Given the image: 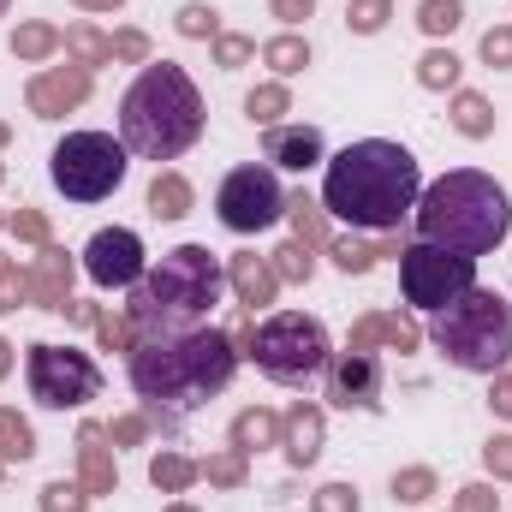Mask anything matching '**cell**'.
Returning <instances> with one entry per match:
<instances>
[{
	"mask_svg": "<svg viewBox=\"0 0 512 512\" xmlns=\"http://www.w3.org/2000/svg\"><path fill=\"white\" fill-rule=\"evenodd\" d=\"M512 233V197L477 167L441 173L423 197H417V239L423 245H447L465 256L501 251Z\"/></svg>",
	"mask_w": 512,
	"mask_h": 512,
	"instance_id": "277c9868",
	"label": "cell"
},
{
	"mask_svg": "<svg viewBox=\"0 0 512 512\" xmlns=\"http://www.w3.org/2000/svg\"><path fill=\"white\" fill-rule=\"evenodd\" d=\"M429 340L447 352L453 370H471V376H501L512 358V304L489 286H471L459 304L435 310L429 322Z\"/></svg>",
	"mask_w": 512,
	"mask_h": 512,
	"instance_id": "8992f818",
	"label": "cell"
},
{
	"mask_svg": "<svg viewBox=\"0 0 512 512\" xmlns=\"http://www.w3.org/2000/svg\"><path fill=\"white\" fill-rule=\"evenodd\" d=\"M268 6H274V18H280V24H304V18L316 12V0H268Z\"/></svg>",
	"mask_w": 512,
	"mask_h": 512,
	"instance_id": "816d5d0a",
	"label": "cell"
},
{
	"mask_svg": "<svg viewBox=\"0 0 512 512\" xmlns=\"http://www.w3.org/2000/svg\"><path fill=\"white\" fill-rule=\"evenodd\" d=\"M417 322H405V316H382V346L387 352H417Z\"/></svg>",
	"mask_w": 512,
	"mask_h": 512,
	"instance_id": "ee69618b",
	"label": "cell"
},
{
	"mask_svg": "<svg viewBox=\"0 0 512 512\" xmlns=\"http://www.w3.org/2000/svg\"><path fill=\"white\" fill-rule=\"evenodd\" d=\"M215 215L233 233H268L286 215V191H280L274 167H233L215 191Z\"/></svg>",
	"mask_w": 512,
	"mask_h": 512,
	"instance_id": "8fae6325",
	"label": "cell"
},
{
	"mask_svg": "<svg viewBox=\"0 0 512 512\" xmlns=\"http://www.w3.org/2000/svg\"><path fill=\"white\" fill-rule=\"evenodd\" d=\"M6 227H12V233H18L24 245H36V251L48 245V215H42V209H18V215H12Z\"/></svg>",
	"mask_w": 512,
	"mask_h": 512,
	"instance_id": "f6af8a7d",
	"label": "cell"
},
{
	"mask_svg": "<svg viewBox=\"0 0 512 512\" xmlns=\"http://www.w3.org/2000/svg\"><path fill=\"white\" fill-rule=\"evenodd\" d=\"M286 215H292V233H298V245H328V221H322V203H310L304 191L298 197H286Z\"/></svg>",
	"mask_w": 512,
	"mask_h": 512,
	"instance_id": "484cf974",
	"label": "cell"
},
{
	"mask_svg": "<svg viewBox=\"0 0 512 512\" xmlns=\"http://www.w3.org/2000/svg\"><path fill=\"white\" fill-rule=\"evenodd\" d=\"M24 292H30L36 310H66V304H72V256L60 251L54 239L36 251L30 274H24Z\"/></svg>",
	"mask_w": 512,
	"mask_h": 512,
	"instance_id": "9a60e30c",
	"label": "cell"
},
{
	"mask_svg": "<svg viewBox=\"0 0 512 512\" xmlns=\"http://www.w3.org/2000/svg\"><path fill=\"white\" fill-rule=\"evenodd\" d=\"M459 72H465V66H459L453 48H429V54L417 60V84H423V90H459Z\"/></svg>",
	"mask_w": 512,
	"mask_h": 512,
	"instance_id": "d4e9b609",
	"label": "cell"
},
{
	"mask_svg": "<svg viewBox=\"0 0 512 512\" xmlns=\"http://www.w3.org/2000/svg\"><path fill=\"white\" fill-rule=\"evenodd\" d=\"M126 167H131V149L108 131H66L48 155V173L60 185V197L72 203H102L126 185Z\"/></svg>",
	"mask_w": 512,
	"mask_h": 512,
	"instance_id": "52a82bcc",
	"label": "cell"
},
{
	"mask_svg": "<svg viewBox=\"0 0 512 512\" xmlns=\"http://www.w3.org/2000/svg\"><path fill=\"white\" fill-rule=\"evenodd\" d=\"M0 179H6V167H0Z\"/></svg>",
	"mask_w": 512,
	"mask_h": 512,
	"instance_id": "91938a15",
	"label": "cell"
},
{
	"mask_svg": "<svg viewBox=\"0 0 512 512\" xmlns=\"http://www.w3.org/2000/svg\"><path fill=\"white\" fill-rule=\"evenodd\" d=\"M66 48L78 54V66H84V72H90V66H108V60H114V36H102V30H96V24H84V18H78V24L66 30Z\"/></svg>",
	"mask_w": 512,
	"mask_h": 512,
	"instance_id": "603a6c76",
	"label": "cell"
},
{
	"mask_svg": "<svg viewBox=\"0 0 512 512\" xmlns=\"http://www.w3.org/2000/svg\"><path fill=\"white\" fill-rule=\"evenodd\" d=\"M143 435H149V411H137V417H114V423H108V441H114V447H137Z\"/></svg>",
	"mask_w": 512,
	"mask_h": 512,
	"instance_id": "c3c4849f",
	"label": "cell"
},
{
	"mask_svg": "<svg viewBox=\"0 0 512 512\" xmlns=\"http://www.w3.org/2000/svg\"><path fill=\"white\" fill-rule=\"evenodd\" d=\"M328 399L334 405H358V411H370L376 399H382V358L376 352H334L328 358Z\"/></svg>",
	"mask_w": 512,
	"mask_h": 512,
	"instance_id": "4fadbf2b",
	"label": "cell"
},
{
	"mask_svg": "<svg viewBox=\"0 0 512 512\" xmlns=\"http://www.w3.org/2000/svg\"><path fill=\"white\" fill-rule=\"evenodd\" d=\"M251 54H256L251 36H215V66L239 72V66H251Z\"/></svg>",
	"mask_w": 512,
	"mask_h": 512,
	"instance_id": "b9f144b4",
	"label": "cell"
},
{
	"mask_svg": "<svg viewBox=\"0 0 512 512\" xmlns=\"http://www.w3.org/2000/svg\"><path fill=\"white\" fill-rule=\"evenodd\" d=\"M453 512H501V495H495L489 483H465L459 501H453Z\"/></svg>",
	"mask_w": 512,
	"mask_h": 512,
	"instance_id": "7dc6e473",
	"label": "cell"
},
{
	"mask_svg": "<svg viewBox=\"0 0 512 512\" xmlns=\"http://www.w3.org/2000/svg\"><path fill=\"white\" fill-rule=\"evenodd\" d=\"M322 429H328V423H322V411H316V405H304V399L280 417V447H286V459H292L298 471L322 459Z\"/></svg>",
	"mask_w": 512,
	"mask_h": 512,
	"instance_id": "ac0fdd59",
	"label": "cell"
},
{
	"mask_svg": "<svg viewBox=\"0 0 512 512\" xmlns=\"http://www.w3.org/2000/svg\"><path fill=\"white\" fill-rule=\"evenodd\" d=\"M262 66H268L274 78H292V72L310 66V42H304V36H274V42H262Z\"/></svg>",
	"mask_w": 512,
	"mask_h": 512,
	"instance_id": "cb8c5ba5",
	"label": "cell"
},
{
	"mask_svg": "<svg viewBox=\"0 0 512 512\" xmlns=\"http://www.w3.org/2000/svg\"><path fill=\"white\" fill-rule=\"evenodd\" d=\"M149 483H155L161 495H185V489L197 483V465L179 459V453H155V459H149Z\"/></svg>",
	"mask_w": 512,
	"mask_h": 512,
	"instance_id": "4316f807",
	"label": "cell"
},
{
	"mask_svg": "<svg viewBox=\"0 0 512 512\" xmlns=\"http://www.w3.org/2000/svg\"><path fill=\"white\" fill-rule=\"evenodd\" d=\"M453 131H465V137H489V131H495V108H489V96H477V90H453Z\"/></svg>",
	"mask_w": 512,
	"mask_h": 512,
	"instance_id": "7402d4cb",
	"label": "cell"
},
{
	"mask_svg": "<svg viewBox=\"0 0 512 512\" xmlns=\"http://www.w3.org/2000/svg\"><path fill=\"white\" fill-rule=\"evenodd\" d=\"M78 483L90 489V501L120 489V471H114V447H108V423H84V429H78Z\"/></svg>",
	"mask_w": 512,
	"mask_h": 512,
	"instance_id": "2e32d148",
	"label": "cell"
},
{
	"mask_svg": "<svg viewBox=\"0 0 512 512\" xmlns=\"http://www.w3.org/2000/svg\"><path fill=\"white\" fill-rule=\"evenodd\" d=\"M18 304H30L24 274H18V262H12V256H0V316H6V310H18Z\"/></svg>",
	"mask_w": 512,
	"mask_h": 512,
	"instance_id": "60d3db41",
	"label": "cell"
},
{
	"mask_svg": "<svg viewBox=\"0 0 512 512\" xmlns=\"http://www.w3.org/2000/svg\"><path fill=\"white\" fill-rule=\"evenodd\" d=\"M167 512H197V507H167Z\"/></svg>",
	"mask_w": 512,
	"mask_h": 512,
	"instance_id": "6f0895ef",
	"label": "cell"
},
{
	"mask_svg": "<svg viewBox=\"0 0 512 512\" xmlns=\"http://www.w3.org/2000/svg\"><path fill=\"white\" fill-rule=\"evenodd\" d=\"M417 24H423V36H453L465 24V0H423Z\"/></svg>",
	"mask_w": 512,
	"mask_h": 512,
	"instance_id": "d6a6232c",
	"label": "cell"
},
{
	"mask_svg": "<svg viewBox=\"0 0 512 512\" xmlns=\"http://www.w3.org/2000/svg\"><path fill=\"white\" fill-rule=\"evenodd\" d=\"M191 203H197L191 179H185V173H173V167H161V173H155V185H149V215H155V221H185V215H191Z\"/></svg>",
	"mask_w": 512,
	"mask_h": 512,
	"instance_id": "ffe728a7",
	"label": "cell"
},
{
	"mask_svg": "<svg viewBox=\"0 0 512 512\" xmlns=\"http://www.w3.org/2000/svg\"><path fill=\"white\" fill-rule=\"evenodd\" d=\"M417 197H423L417 155L405 143H387V137L346 143L322 173V209L364 227V233H399L405 215L417 209Z\"/></svg>",
	"mask_w": 512,
	"mask_h": 512,
	"instance_id": "6da1fadb",
	"label": "cell"
},
{
	"mask_svg": "<svg viewBox=\"0 0 512 512\" xmlns=\"http://www.w3.org/2000/svg\"><path fill=\"white\" fill-rule=\"evenodd\" d=\"M0 227H6V215H0Z\"/></svg>",
	"mask_w": 512,
	"mask_h": 512,
	"instance_id": "94428289",
	"label": "cell"
},
{
	"mask_svg": "<svg viewBox=\"0 0 512 512\" xmlns=\"http://www.w3.org/2000/svg\"><path fill=\"white\" fill-rule=\"evenodd\" d=\"M292 108V96H286V84L274 78V84H256L251 96H245V114H251L256 126H280V114Z\"/></svg>",
	"mask_w": 512,
	"mask_h": 512,
	"instance_id": "f1b7e54d",
	"label": "cell"
},
{
	"mask_svg": "<svg viewBox=\"0 0 512 512\" xmlns=\"http://www.w3.org/2000/svg\"><path fill=\"white\" fill-rule=\"evenodd\" d=\"M30 453H36V435H30V423H24L18 411H6V405H0V459H18V465H24Z\"/></svg>",
	"mask_w": 512,
	"mask_h": 512,
	"instance_id": "836d02e7",
	"label": "cell"
},
{
	"mask_svg": "<svg viewBox=\"0 0 512 512\" xmlns=\"http://www.w3.org/2000/svg\"><path fill=\"white\" fill-rule=\"evenodd\" d=\"M233 447H239L245 459L262 453V447H280V417H274V411H262V405L239 411V417H233Z\"/></svg>",
	"mask_w": 512,
	"mask_h": 512,
	"instance_id": "44dd1931",
	"label": "cell"
},
{
	"mask_svg": "<svg viewBox=\"0 0 512 512\" xmlns=\"http://www.w3.org/2000/svg\"><path fill=\"white\" fill-rule=\"evenodd\" d=\"M6 6H12V0H0V18H6Z\"/></svg>",
	"mask_w": 512,
	"mask_h": 512,
	"instance_id": "680465c9",
	"label": "cell"
},
{
	"mask_svg": "<svg viewBox=\"0 0 512 512\" xmlns=\"http://www.w3.org/2000/svg\"><path fill=\"white\" fill-rule=\"evenodd\" d=\"M364 501H358V489L352 483H322L316 495H310V512H358Z\"/></svg>",
	"mask_w": 512,
	"mask_h": 512,
	"instance_id": "ab89813d",
	"label": "cell"
},
{
	"mask_svg": "<svg viewBox=\"0 0 512 512\" xmlns=\"http://www.w3.org/2000/svg\"><path fill=\"white\" fill-rule=\"evenodd\" d=\"M78 6H84V12H120L126 0H78Z\"/></svg>",
	"mask_w": 512,
	"mask_h": 512,
	"instance_id": "db71d44e",
	"label": "cell"
},
{
	"mask_svg": "<svg viewBox=\"0 0 512 512\" xmlns=\"http://www.w3.org/2000/svg\"><path fill=\"white\" fill-rule=\"evenodd\" d=\"M12 370V340H0V376Z\"/></svg>",
	"mask_w": 512,
	"mask_h": 512,
	"instance_id": "11a10c76",
	"label": "cell"
},
{
	"mask_svg": "<svg viewBox=\"0 0 512 512\" xmlns=\"http://www.w3.org/2000/svg\"><path fill=\"white\" fill-rule=\"evenodd\" d=\"M203 114L209 108L191 72L173 60H149L137 84L120 96V143L137 161H179L203 137Z\"/></svg>",
	"mask_w": 512,
	"mask_h": 512,
	"instance_id": "3957f363",
	"label": "cell"
},
{
	"mask_svg": "<svg viewBox=\"0 0 512 512\" xmlns=\"http://www.w3.org/2000/svg\"><path fill=\"white\" fill-rule=\"evenodd\" d=\"M233 370H239V346L203 322L179 328V334H149L131 346V387L149 411H161V405L191 411L233 382Z\"/></svg>",
	"mask_w": 512,
	"mask_h": 512,
	"instance_id": "7a4b0ae2",
	"label": "cell"
},
{
	"mask_svg": "<svg viewBox=\"0 0 512 512\" xmlns=\"http://www.w3.org/2000/svg\"><path fill=\"white\" fill-rule=\"evenodd\" d=\"M96 340H102L108 352H131V346H137V328H131V316L96 310Z\"/></svg>",
	"mask_w": 512,
	"mask_h": 512,
	"instance_id": "74e56055",
	"label": "cell"
},
{
	"mask_svg": "<svg viewBox=\"0 0 512 512\" xmlns=\"http://www.w3.org/2000/svg\"><path fill=\"white\" fill-rule=\"evenodd\" d=\"M60 42H66V36H60L54 24H18V30H12V60H48Z\"/></svg>",
	"mask_w": 512,
	"mask_h": 512,
	"instance_id": "83f0119b",
	"label": "cell"
},
{
	"mask_svg": "<svg viewBox=\"0 0 512 512\" xmlns=\"http://www.w3.org/2000/svg\"><path fill=\"white\" fill-rule=\"evenodd\" d=\"M483 465L495 483H512V435H489L483 441Z\"/></svg>",
	"mask_w": 512,
	"mask_h": 512,
	"instance_id": "7bdbcfd3",
	"label": "cell"
},
{
	"mask_svg": "<svg viewBox=\"0 0 512 512\" xmlns=\"http://www.w3.org/2000/svg\"><path fill=\"white\" fill-rule=\"evenodd\" d=\"M24 102H30L36 120H60V114H72V108L90 102V72L84 66H48V72L30 78Z\"/></svg>",
	"mask_w": 512,
	"mask_h": 512,
	"instance_id": "5bb4252c",
	"label": "cell"
},
{
	"mask_svg": "<svg viewBox=\"0 0 512 512\" xmlns=\"http://www.w3.org/2000/svg\"><path fill=\"white\" fill-rule=\"evenodd\" d=\"M221 286H227V268H221V256L209 251V245H179V251H167L137 286H131L126 316H131V328H137V340L197 328V322L215 310Z\"/></svg>",
	"mask_w": 512,
	"mask_h": 512,
	"instance_id": "5b68a950",
	"label": "cell"
},
{
	"mask_svg": "<svg viewBox=\"0 0 512 512\" xmlns=\"http://www.w3.org/2000/svg\"><path fill=\"white\" fill-rule=\"evenodd\" d=\"M328 256L346 268V274H370L376 256H387V245H364V239H328Z\"/></svg>",
	"mask_w": 512,
	"mask_h": 512,
	"instance_id": "e575fe53",
	"label": "cell"
},
{
	"mask_svg": "<svg viewBox=\"0 0 512 512\" xmlns=\"http://www.w3.org/2000/svg\"><path fill=\"white\" fill-rule=\"evenodd\" d=\"M483 60H489V66H512V24H495V30L483 36Z\"/></svg>",
	"mask_w": 512,
	"mask_h": 512,
	"instance_id": "681fc988",
	"label": "cell"
},
{
	"mask_svg": "<svg viewBox=\"0 0 512 512\" xmlns=\"http://www.w3.org/2000/svg\"><path fill=\"white\" fill-rule=\"evenodd\" d=\"M382 346V316H364L358 328H352V340H346V352H376Z\"/></svg>",
	"mask_w": 512,
	"mask_h": 512,
	"instance_id": "f907efd6",
	"label": "cell"
},
{
	"mask_svg": "<svg viewBox=\"0 0 512 512\" xmlns=\"http://www.w3.org/2000/svg\"><path fill=\"white\" fill-rule=\"evenodd\" d=\"M227 280H233V292H239V304H245V310L274 304V292H280V274H274V262H268V256H256V251L227 256Z\"/></svg>",
	"mask_w": 512,
	"mask_h": 512,
	"instance_id": "d6986e66",
	"label": "cell"
},
{
	"mask_svg": "<svg viewBox=\"0 0 512 512\" xmlns=\"http://www.w3.org/2000/svg\"><path fill=\"white\" fill-rule=\"evenodd\" d=\"M197 477H209L215 489H239L251 471H245V453H239V447H227V453H209V459L197 465Z\"/></svg>",
	"mask_w": 512,
	"mask_h": 512,
	"instance_id": "1f68e13d",
	"label": "cell"
},
{
	"mask_svg": "<svg viewBox=\"0 0 512 512\" xmlns=\"http://www.w3.org/2000/svg\"><path fill=\"white\" fill-rule=\"evenodd\" d=\"M256 370L268 376V382H310L334 352H328V328L316 322V316H304V310H280V316H268L262 328H256L251 352Z\"/></svg>",
	"mask_w": 512,
	"mask_h": 512,
	"instance_id": "ba28073f",
	"label": "cell"
},
{
	"mask_svg": "<svg viewBox=\"0 0 512 512\" xmlns=\"http://www.w3.org/2000/svg\"><path fill=\"white\" fill-rule=\"evenodd\" d=\"M387 18H393V0H346V24L358 36H376Z\"/></svg>",
	"mask_w": 512,
	"mask_h": 512,
	"instance_id": "8d00e7d4",
	"label": "cell"
},
{
	"mask_svg": "<svg viewBox=\"0 0 512 512\" xmlns=\"http://www.w3.org/2000/svg\"><path fill=\"white\" fill-rule=\"evenodd\" d=\"M435 489H441V483H435L429 465H405V471H393V501H399V507H423Z\"/></svg>",
	"mask_w": 512,
	"mask_h": 512,
	"instance_id": "f546056e",
	"label": "cell"
},
{
	"mask_svg": "<svg viewBox=\"0 0 512 512\" xmlns=\"http://www.w3.org/2000/svg\"><path fill=\"white\" fill-rule=\"evenodd\" d=\"M262 161H274V167H286V173H310V167L322 161V131L316 126H268Z\"/></svg>",
	"mask_w": 512,
	"mask_h": 512,
	"instance_id": "e0dca14e",
	"label": "cell"
},
{
	"mask_svg": "<svg viewBox=\"0 0 512 512\" xmlns=\"http://www.w3.org/2000/svg\"><path fill=\"white\" fill-rule=\"evenodd\" d=\"M84 274L96 286H137L149 274V256H143V239L131 227H102L90 245H84Z\"/></svg>",
	"mask_w": 512,
	"mask_h": 512,
	"instance_id": "7c38bea8",
	"label": "cell"
},
{
	"mask_svg": "<svg viewBox=\"0 0 512 512\" xmlns=\"http://www.w3.org/2000/svg\"><path fill=\"white\" fill-rule=\"evenodd\" d=\"M84 507H90L84 483H48L42 489V512H84Z\"/></svg>",
	"mask_w": 512,
	"mask_h": 512,
	"instance_id": "f35d334b",
	"label": "cell"
},
{
	"mask_svg": "<svg viewBox=\"0 0 512 512\" xmlns=\"http://www.w3.org/2000/svg\"><path fill=\"white\" fill-rule=\"evenodd\" d=\"M399 286H405V304L417 310H447L459 304L471 286H477V256L447 251V245H405L399 251Z\"/></svg>",
	"mask_w": 512,
	"mask_h": 512,
	"instance_id": "9c48e42d",
	"label": "cell"
},
{
	"mask_svg": "<svg viewBox=\"0 0 512 512\" xmlns=\"http://www.w3.org/2000/svg\"><path fill=\"white\" fill-rule=\"evenodd\" d=\"M268 262H274L280 286H304V280L316 274V251H310V245H298V239H292V245H280V251L268 256Z\"/></svg>",
	"mask_w": 512,
	"mask_h": 512,
	"instance_id": "4dcf8cb0",
	"label": "cell"
},
{
	"mask_svg": "<svg viewBox=\"0 0 512 512\" xmlns=\"http://www.w3.org/2000/svg\"><path fill=\"white\" fill-rule=\"evenodd\" d=\"M179 36H191V42H215V36H221V12L203 6V0H185V6H179Z\"/></svg>",
	"mask_w": 512,
	"mask_h": 512,
	"instance_id": "d590c367",
	"label": "cell"
},
{
	"mask_svg": "<svg viewBox=\"0 0 512 512\" xmlns=\"http://www.w3.org/2000/svg\"><path fill=\"white\" fill-rule=\"evenodd\" d=\"M6 143H12V126H0V149H6Z\"/></svg>",
	"mask_w": 512,
	"mask_h": 512,
	"instance_id": "9f6ffc18",
	"label": "cell"
},
{
	"mask_svg": "<svg viewBox=\"0 0 512 512\" xmlns=\"http://www.w3.org/2000/svg\"><path fill=\"white\" fill-rule=\"evenodd\" d=\"M24 370H30L36 405H48V411H72V405H84V399L102 393L96 358L90 352H72V346H30Z\"/></svg>",
	"mask_w": 512,
	"mask_h": 512,
	"instance_id": "30bf717a",
	"label": "cell"
},
{
	"mask_svg": "<svg viewBox=\"0 0 512 512\" xmlns=\"http://www.w3.org/2000/svg\"><path fill=\"white\" fill-rule=\"evenodd\" d=\"M489 405H495V417H512V376H507V370H501L495 387H489Z\"/></svg>",
	"mask_w": 512,
	"mask_h": 512,
	"instance_id": "f5cc1de1",
	"label": "cell"
},
{
	"mask_svg": "<svg viewBox=\"0 0 512 512\" xmlns=\"http://www.w3.org/2000/svg\"><path fill=\"white\" fill-rule=\"evenodd\" d=\"M114 60L149 66V36H143V30H114Z\"/></svg>",
	"mask_w": 512,
	"mask_h": 512,
	"instance_id": "bcb514c9",
	"label": "cell"
}]
</instances>
